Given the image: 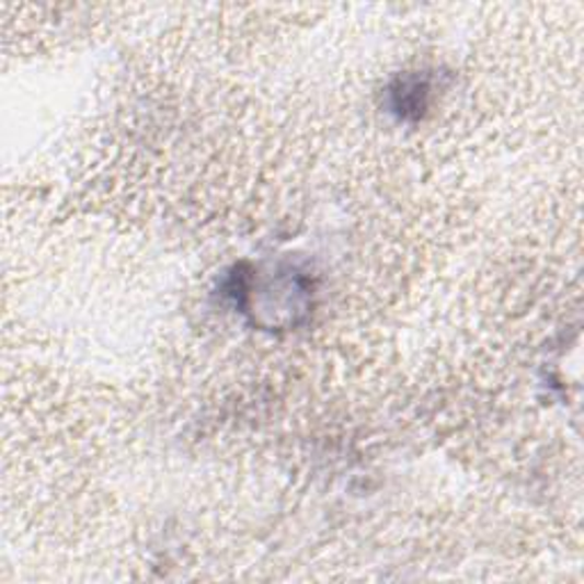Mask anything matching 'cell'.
Segmentation results:
<instances>
[{
  "label": "cell",
  "instance_id": "6da1fadb",
  "mask_svg": "<svg viewBox=\"0 0 584 584\" xmlns=\"http://www.w3.org/2000/svg\"><path fill=\"white\" fill-rule=\"evenodd\" d=\"M388 96H391L393 113H398L402 119H415L430 107L432 82L425 76L409 73L393 82V88L388 90Z\"/></svg>",
  "mask_w": 584,
  "mask_h": 584
}]
</instances>
